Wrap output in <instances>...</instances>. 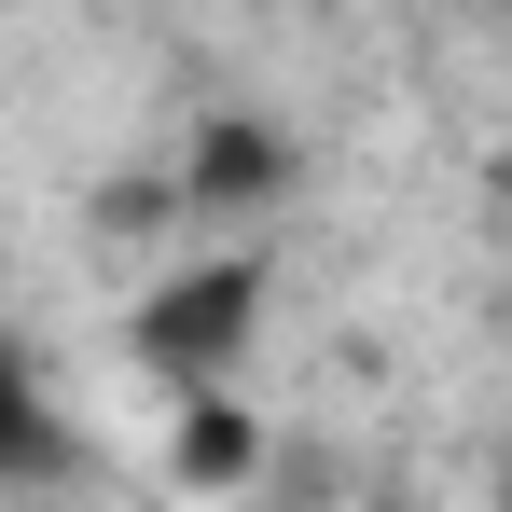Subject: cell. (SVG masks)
I'll return each mask as SVG.
<instances>
[{
  "label": "cell",
  "instance_id": "obj_3",
  "mask_svg": "<svg viewBox=\"0 0 512 512\" xmlns=\"http://www.w3.org/2000/svg\"><path fill=\"white\" fill-rule=\"evenodd\" d=\"M250 471H263V416H250V402H222V388L180 402V429H167V485H180V499H236Z\"/></svg>",
  "mask_w": 512,
  "mask_h": 512
},
{
  "label": "cell",
  "instance_id": "obj_2",
  "mask_svg": "<svg viewBox=\"0 0 512 512\" xmlns=\"http://www.w3.org/2000/svg\"><path fill=\"white\" fill-rule=\"evenodd\" d=\"M277 180H291V139L250 125V111H208L194 153H180V194H194V208H263Z\"/></svg>",
  "mask_w": 512,
  "mask_h": 512
},
{
  "label": "cell",
  "instance_id": "obj_4",
  "mask_svg": "<svg viewBox=\"0 0 512 512\" xmlns=\"http://www.w3.org/2000/svg\"><path fill=\"white\" fill-rule=\"evenodd\" d=\"M42 471H70V416H56V388L28 374V346L0 333V485H42Z\"/></svg>",
  "mask_w": 512,
  "mask_h": 512
},
{
  "label": "cell",
  "instance_id": "obj_1",
  "mask_svg": "<svg viewBox=\"0 0 512 512\" xmlns=\"http://www.w3.org/2000/svg\"><path fill=\"white\" fill-rule=\"evenodd\" d=\"M250 319H263V263H250V250H222V263H180L167 291L139 305V333H125V346H139L167 388H194V402H208V374L250 346Z\"/></svg>",
  "mask_w": 512,
  "mask_h": 512
}]
</instances>
